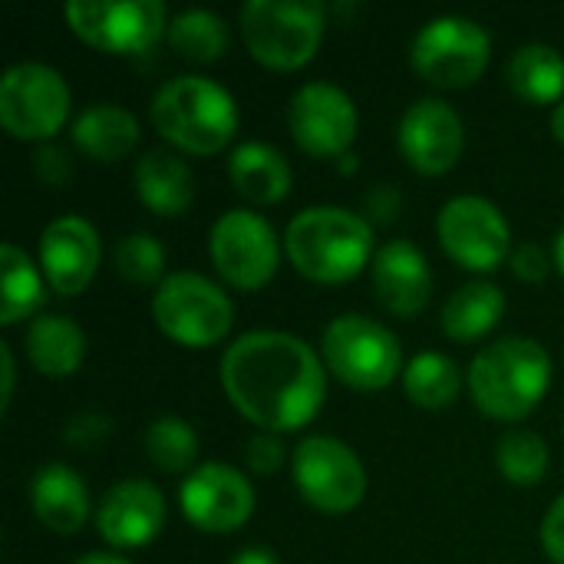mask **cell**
<instances>
[{
    "instance_id": "obj_16",
    "label": "cell",
    "mask_w": 564,
    "mask_h": 564,
    "mask_svg": "<svg viewBox=\"0 0 564 564\" xmlns=\"http://www.w3.org/2000/svg\"><path fill=\"white\" fill-rule=\"evenodd\" d=\"M400 152L420 175H446L466 145L463 119L443 99H420L400 119Z\"/></svg>"
},
{
    "instance_id": "obj_10",
    "label": "cell",
    "mask_w": 564,
    "mask_h": 564,
    "mask_svg": "<svg viewBox=\"0 0 564 564\" xmlns=\"http://www.w3.org/2000/svg\"><path fill=\"white\" fill-rule=\"evenodd\" d=\"M291 473L304 502L327 516H347L367 496L364 463L347 443L334 436H307L294 449Z\"/></svg>"
},
{
    "instance_id": "obj_6",
    "label": "cell",
    "mask_w": 564,
    "mask_h": 564,
    "mask_svg": "<svg viewBox=\"0 0 564 564\" xmlns=\"http://www.w3.org/2000/svg\"><path fill=\"white\" fill-rule=\"evenodd\" d=\"M152 321L172 344L205 350L228 337L235 324V307L215 281L178 271L169 274L152 294Z\"/></svg>"
},
{
    "instance_id": "obj_28",
    "label": "cell",
    "mask_w": 564,
    "mask_h": 564,
    "mask_svg": "<svg viewBox=\"0 0 564 564\" xmlns=\"http://www.w3.org/2000/svg\"><path fill=\"white\" fill-rule=\"evenodd\" d=\"M169 43L192 63H215L228 53V23L212 10H185L169 20Z\"/></svg>"
},
{
    "instance_id": "obj_17",
    "label": "cell",
    "mask_w": 564,
    "mask_h": 564,
    "mask_svg": "<svg viewBox=\"0 0 564 564\" xmlns=\"http://www.w3.org/2000/svg\"><path fill=\"white\" fill-rule=\"evenodd\" d=\"M99 258H102L99 235L79 215H63L50 221L40 235L43 281L63 297H76L89 288V281L99 271Z\"/></svg>"
},
{
    "instance_id": "obj_12",
    "label": "cell",
    "mask_w": 564,
    "mask_h": 564,
    "mask_svg": "<svg viewBox=\"0 0 564 564\" xmlns=\"http://www.w3.org/2000/svg\"><path fill=\"white\" fill-rule=\"evenodd\" d=\"M208 251L215 271L235 291L264 288L281 264V245L274 228L258 212H241V208L225 212L215 221L208 235Z\"/></svg>"
},
{
    "instance_id": "obj_30",
    "label": "cell",
    "mask_w": 564,
    "mask_h": 564,
    "mask_svg": "<svg viewBox=\"0 0 564 564\" xmlns=\"http://www.w3.org/2000/svg\"><path fill=\"white\" fill-rule=\"evenodd\" d=\"M496 463L512 486H539L549 473V446L532 430H509L496 446Z\"/></svg>"
},
{
    "instance_id": "obj_5",
    "label": "cell",
    "mask_w": 564,
    "mask_h": 564,
    "mask_svg": "<svg viewBox=\"0 0 564 564\" xmlns=\"http://www.w3.org/2000/svg\"><path fill=\"white\" fill-rule=\"evenodd\" d=\"M327 13L314 0H251L241 10L248 53L278 73L307 66L324 40Z\"/></svg>"
},
{
    "instance_id": "obj_9",
    "label": "cell",
    "mask_w": 564,
    "mask_h": 564,
    "mask_svg": "<svg viewBox=\"0 0 564 564\" xmlns=\"http://www.w3.org/2000/svg\"><path fill=\"white\" fill-rule=\"evenodd\" d=\"M69 119V86L43 63H17L0 79V126L20 142L53 139Z\"/></svg>"
},
{
    "instance_id": "obj_1",
    "label": "cell",
    "mask_w": 564,
    "mask_h": 564,
    "mask_svg": "<svg viewBox=\"0 0 564 564\" xmlns=\"http://www.w3.org/2000/svg\"><path fill=\"white\" fill-rule=\"evenodd\" d=\"M228 403L261 433H294L307 426L327 390L324 367L311 344L284 330L241 334L221 357Z\"/></svg>"
},
{
    "instance_id": "obj_8",
    "label": "cell",
    "mask_w": 564,
    "mask_h": 564,
    "mask_svg": "<svg viewBox=\"0 0 564 564\" xmlns=\"http://www.w3.org/2000/svg\"><path fill=\"white\" fill-rule=\"evenodd\" d=\"M492 56L489 33L466 17H436L430 20L410 50L413 69L436 89H466L473 86Z\"/></svg>"
},
{
    "instance_id": "obj_35",
    "label": "cell",
    "mask_w": 564,
    "mask_h": 564,
    "mask_svg": "<svg viewBox=\"0 0 564 564\" xmlns=\"http://www.w3.org/2000/svg\"><path fill=\"white\" fill-rule=\"evenodd\" d=\"M542 549L555 564H564V492L555 499V506L545 512L542 522Z\"/></svg>"
},
{
    "instance_id": "obj_7",
    "label": "cell",
    "mask_w": 564,
    "mask_h": 564,
    "mask_svg": "<svg viewBox=\"0 0 564 564\" xmlns=\"http://www.w3.org/2000/svg\"><path fill=\"white\" fill-rule=\"evenodd\" d=\"M324 364L350 390H387L403 370L400 340L364 314H344L324 330Z\"/></svg>"
},
{
    "instance_id": "obj_22",
    "label": "cell",
    "mask_w": 564,
    "mask_h": 564,
    "mask_svg": "<svg viewBox=\"0 0 564 564\" xmlns=\"http://www.w3.org/2000/svg\"><path fill=\"white\" fill-rule=\"evenodd\" d=\"M69 132L83 155L96 162H119L139 142V119L119 102H93L73 119Z\"/></svg>"
},
{
    "instance_id": "obj_33",
    "label": "cell",
    "mask_w": 564,
    "mask_h": 564,
    "mask_svg": "<svg viewBox=\"0 0 564 564\" xmlns=\"http://www.w3.org/2000/svg\"><path fill=\"white\" fill-rule=\"evenodd\" d=\"M288 453H284V443L274 436V433H261L248 443V466L258 473V476H274L281 473Z\"/></svg>"
},
{
    "instance_id": "obj_31",
    "label": "cell",
    "mask_w": 564,
    "mask_h": 564,
    "mask_svg": "<svg viewBox=\"0 0 564 564\" xmlns=\"http://www.w3.org/2000/svg\"><path fill=\"white\" fill-rule=\"evenodd\" d=\"M145 456L162 473H185L198 456V433L178 416H159L145 430Z\"/></svg>"
},
{
    "instance_id": "obj_34",
    "label": "cell",
    "mask_w": 564,
    "mask_h": 564,
    "mask_svg": "<svg viewBox=\"0 0 564 564\" xmlns=\"http://www.w3.org/2000/svg\"><path fill=\"white\" fill-rule=\"evenodd\" d=\"M549 268H552V261H549V254L539 245H519L512 251V271H516L519 281L539 284V281H545Z\"/></svg>"
},
{
    "instance_id": "obj_15",
    "label": "cell",
    "mask_w": 564,
    "mask_h": 564,
    "mask_svg": "<svg viewBox=\"0 0 564 564\" xmlns=\"http://www.w3.org/2000/svg\"><path fill=\"white\" fill-rule=\"evenodd\" d=\"M178 506L198 532L228 535L251 519L254 489L238 469L225 463H205L185 476L178 489Z\"/></svg>"
},
{
    "instance_id": "obj_37",
    "label": "cell",
    "mask_w": 564,
    "mask_h": 564,
    "mask_svg": "<svg viewBox=\"0 0 564 564\" xmlns=\"http://www.w3.org/2000/svg\"><path fill=\"white\" fill-rule=\"evenodd\" d=\"M0 373H3V390H0V406L7 410L10 406V397H13V354L7 344H0Z\"/></svg>"
},
{
    "instance_id": "obj_18",
    "label": "cell",
    "mask_w": 564,
    "mask_h": 564,
    "mask_svg": "<svg viewBox=\"0 0 564 564\" xmlns=\"http://www.w3.org/2000/svg\"><path fill=\"white\" fill-rule=\"evenodd\" d=\"M165 525V496L145 479L112 486L96 509V532L112 549H142Z\"/></svg>"
},
{
    "instance_id": "obj_24",
    "label": "cell",
    "mask_w": 564,
    "mask_h": 564,
    "mask_svg": "<svg viewBox=\"0 0 564 564\" xmlns=\"http://www.w3.org/2000/svg\"><path fill=\"white\" fill-rule=\"evenodd\" d=\"M26 357L43 377H73L86 357V334L63 314H43L26 330Z\"/></svg>"
},
{
    "instance_id": "obj_11",
    "label": "cell",
    "mask_w": 564,
    "mask_h": 564,
    "mask_svg": "<svg viewBox=\"0 0 564 564\" xmlns=\"http://www.w3.org/2000/svg\"><path fill=\"white\" fill-rule=\"evenodd\" d=\"M69 30L99 53H145L169 33L165 7L159 0H73L66 3Z\"/></svg>"
},
{
    "instance_id": "obj_2",
    "label": "cell",
    "mask_w": 564,
    "mask_h": 564,
    "mask_svg": "<svg viewBox=\"0 0 564 564\" xmlns=\"http://www.w3.org/2000/svg\"><path fill=\"white\" fill-rule=\"evenodd\" d=\"M284 251L294 271L307 281L344 284L367 268L373 251V228L367 218L347 208H304L284 231Z\"/></svg>"
},
{
    "instance_id": "obj_21",
    "label": "cell",
    "mask_w": 564,
    "mask_h": 564,
    "mask_svg": "<svg viewBox=\"0 0 564 564\" xmlns=\"http://www.w3.org/2000/svg\"><path fill=\"white\" fill-rule=\"evenodd\" d=\"M135 192L159 218H178L192 208L195 178L175 152L152 149L135 162Z\"/></svg>"
},
{
    "instance_id": "obj_36",
    "label": "cell",
    "mask_w": 564,
    "mask_h": 564,
    "mask_svg": "<svg viewBox=\"0 0 564 564\" xmlns=\"http://www.w3.org/2000/svg\"><path fill=\"white\" fill-rule=\"evenodd\" d=\"M36 169H40V175H43L50 185H63V182H66V175H69L66 152H63V149H56V145L40 149V152H36Z\"/></svg>"
},
{
    "instance_id": "obj_40",
    "label": "cell",
    "mask_w": 564,
    "mask_h": 564,
    "mask_svg": "<svg viewBox=\"0 0 564 564\" xmlns=\"http://www.w3.org/2000/svg\"><path fill=\"white\" fill-rule=\"evenodd\" d=\"M552 135L564 142V99L555 106V112H552Z\"/></svg>"
},
{
    "instance_id": "obj_19",
    "label": "cell",
    "mask_w": 564,
    "mask_h": 564,
    "mask_svg": "<svg viewBox=\"0 0 564 564\" xmlns=\"http://www.w3.org/2000/svg\"><path fill=\"white\" fill-rule=\"evenodd\" d=\"M373 291L390 314L397 317L420 314L433 291V271L426 254L403 238L383 245L373 258Z\"/></svg>"
},
{
    "instance_id": "obj_27",
    "label": "cell",
    "mask_w": 564,
    "mask_h": 564,
    "mask_svg": "<svg viewBox=\"0 0 564 564\" xmlns=\"http://www.w3.org/2000/svg\"><path fill=\"white\" fill-rule=\"evenodd\" d=\"M0 274H3V301H0V324L10 327L30 317L43 304V278L33 268L30 254L17 245H0Z\"/></svg>"
},
{
    "instance_id": "obj_13",
    "label": "cell",
    "mask_w": 564,
    "mask_h": 564,
    "mask_svg": "<svg viewBox=\"0 0 564 564\" xmlns=\"http://www.w3.org/2000/svg\"><path fill=\"white\" fill-rule=\"evenodd\" d=\"M436 235L443 251L466 271L489 274L509 254V221L492 202L479 195H459L446 202L436 221Z\"/></svg>"
},
{
    "instance_id": "obj_39",
    "label": "cell",
    "mask_w": 564,
    "mask_h": 564,
    "mask_svg": "<svg viewBox=\"0 0 564 564\" xmlns=\"http://www.w3.org/2000/svg\"><path fill=\"white\" fill-rule=\"evenodd\" d=\"M76 564H132L126 562L122 555H106V552H89V555H83Z\"/></svg>"
},
{
    "instance_id": "obj_32",
    "label": "cell",
    "mask_w": 564,
    "mask_h": 564,
    "mask_svg": "<svg viewBox=\"0 0 564 564\" xmlns=\"http://www.w3.org/2000/svg\"><path fill=\"white\" fill-rule=\"evenodd\" d=\"M116 271L129 281V284H155L165 271V248L145 235V231H135V235H126L119 238L116 245Z\"/></svg>"
},
{
    "instance_id": "obj_38",
    "label": "cell",
    "mask_w": 564,
    "mask_h": 564,
    "mask_svg": "<svg viewBox=\"0 0 564 564\" xmlns=\"http://www.w3.org/2000/svg\"><path fill=\"white\" fill-rule=\"evenodd\" d=\"M231 564H281L271 549H245L241 555H235Z\"/></svg>"
},
{
    "instance_id": "obj_41",
    "label": "cell",
    "mask_w": 564,
    "mask_h": 564,
    "mask_svg": "<svg viewBox=\"0 0 564 564\" xmlns=\"http://www.w3.org/2000/svg\"><path fill=\"white\" fill-rule=\"evenodd\" d=\"M555 264H558V271L564 274V231L558 235V241H555Z\"/></svg>"
},
{
    "instance_id": "obj_23",
    "label": "cell",
    "mask_w": 564,
    "mask_h": 564,
    "mask_svg": "<svg viewBox=\"0 0 564 564\" xmlns=\"http://www.w3.org/2000/svg\"><path fill=\"white\" fill-rule=\"evenodd\" d=\"M228 178L254 205H278L291 192V165L268 142H245L228 159Z\"/></svg>"
},
{
    "instance_id": "obj_26",
    "label": "cell",
    "mask_w": 564,
    "mask_h": 564,
    "mask_svg": "<svg viewBox=\"0 0 564 564\" xmlns=\"http://www.w3.org/2000/svg\"><path fill=\"white\" fill-rule=\"evenodd\" d=\"M509 86L519 99L532 106H549L564 93V59L555 46L529 43L509 59Z\"/></svg>"
},
{
    "instance_id": "obj_25",
    "label": "cell",
    "mask_w": 564,
    "mask_h": 564,
    "mask_svg": "<svg viewBox=\"0 0 564 564\" xmlns=\"http://www.w3.org/2000/svg\"><path fill=\"white\" fill-rule=\"evenodd\" d=\"M506 311V294L492 281L463 284L443 307V334L456 344L486 337Z\"/></svg>"
},
{
    "instance_id": "obj_4",
    "label": "cell",
    "mask_w": 564,
    "mask_h": 564,
    "mask_svg": "<svg viewBox=\"0 0 564 564\" xmlns=\"http://www.w3.org/2000/svg\"><path fill=\"white\" fill-rule=\"evenodd\" d=\"M152 126L185 155H215L238 132V106L208 76H175L152 96Z\"/></svg>"
},
{
    "instance_id": "obj_14",
    "label": "cell",
    "mask_w": 564,
    "mask_h": 564,
    "mask_svg": "<svg viewBox=\"0 0 564 564\" xmlns=\"http://www.w3.org/2000/svg\"><path fill=\"white\" fill-rule=\"evenodd\" d=\"M288 126L307 155L340 159L350 155L357 135V106L334 83H307L291 96Z\"/></svg>"
},
{
    "instance_id": "obj_29",
    "label": "cell",
    "mask_w": 564,
    "mask_h": 564,
    "mask_svg": "<svg viewBox=\"0 0 564 564\" xmlns=\"http://www.w3.org/2000/svg\"><path fill=\"white\" fill-rule=\"evenodd\" d=\"M403 390H406V397L416 406L443 410V406L456 403V397L463 390V377H459V367L449 357H443V354H420L403 370Z\"/></svg>"
},
{
    "instance_id": "obj_20",
    "label": "cell",
    "mask_w": 564,
    "mask_h": 564,
    "mask_svg": "<svg viewBox=\"0 0 564 564\" xmlns=\"http://www.w3.org/2000/svg\"><path fill=\"white\" fill-rule=\"evenodd\" d=\"M30 502L36 519L56 535H76L89 519L86 482L63 463H50L33 476Z\"/></svg>"
},
{
    "instance_id": "obj_3",
    "label": "cell",
    "mask_w": 564,
    "mask_h": 564,
    "mask_svg": "<svg viewBox=\"0 0 564 564\" xmlns=\"http://www.w3.org/2000/svg\"><path fill=\"white\" fill-rule=\"evenodd\" d=\"M549 383L552 357L539 340L529 337L496 340L479 350L469 367L473 403L499 423L525 420L545 400Z\"/></svg>"
}]
</instances>
